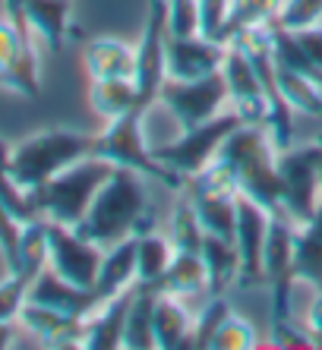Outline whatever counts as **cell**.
Here are the masks:
<instances>
[{
    "instance_id": "obj_35",
    "label": "cell",
    "mask_w": 322,
    "mask_h": 350,
    "mask_svg": "<svg viewBox=\"0 0 322 350\" xmlns=\"http://www.w3.org/2000/svg\"><path fill=\"white\" fill-rule=\"evenodd\" d=\"M319 19H322V0H284L282 13H278L275 23L282 25V29L297 32V29L319 25Z\"/></svg>"
},
{
    "instance_id": "obj_19",
    "label": "cell",
    "mask_w": 322,
    "mask_h": 350,
    "mask_svg": "<svg viewBox=\"0 0 322 350\" xmlns=\"http://www.w3.org/2000/svg\"><path fill=\"white\" fill-rule=\"evenodd\" d=\"M89 79H136V48L117 38H92L82 51Z\"/></svg>"
},
{
    "instance_id": "obj_40",
    "label": "cell",
    "mask_w": 322,
    "mask_h": 350,
    "mask_svg": "<svg viewBox=\"0 0 322 350\" xmlns=\"http://www.w3.org/2000/svg\"><path fill=\"white\" fill-rule=\"evenodd\" d=\"M13 344V322H0V350Z\"/></svg>"
},
{
    "instance_id": "obj_10",
    "label": "cell",
    "mask_w": 322,
    "mask_h": 350,
    "mask_svg": "<svg viewBox=\"0 0 322 350\" xmlns=\"http://www.w3.org/2000/svg\"><path fill=\"white\" fill-rule=\"evenodd\" d=\"M158 101L180 123V130L209 123L212 117L221 114V105L227 101L225 73L218 70V73L202 76V79H164Z\"/></svg>"
},
{
    "instance_id": "obj_16",
    "label": "cell",
    "mask_w": 322,
    "mask_h": 350,
    "mask_svg": "<svg viewBox=\"0 0 322 350\" xmlns=\"http://www.w3.org/2000/svg\"><path fill=\"white\" fill-rule=\"evenodd\" d=\"M7 7L16 10L35 38L48 44V51L64 48L66 35H70V0H7Z\"/></svg>"
},
{
    "instance_id": "obj_8",
    "label": "cell",
    "mask_w": 322,
    "mask_h": 350,
    "mask_svg": "<svg viewBox=\"0 0 322 350\" xmlns=\"http://www.w3.org/2000/svg\"><path fill=\"white\" fill-rule=\"evenodd\" d=\"M32 38L35 35L25 19L7 7V19H0V89L23 98H35L41 92Z\"/></svg>"
},
{
    "instance_id": "obj_12",
    "label": "cell",
    "mask_w": 322,
    "mask_h": 350,
    "mask_svg": "<svg viewBox=\"0 0 322 350\" xmlns=\"http://www.w3.org/2000/svg\"><path fill=\"white\" fill-rule=\"evenodd\" d=\"M272 212L253 202L250 196L237 199V228H234V246L240 253V284H262V250H266Z\"/></svg>"
},
{
    "instance_id": "obj_6",
    "label": "cell",
    "mask_w": 322,
    "mask_h": 350,
    "mask_svg": "<svg viewBox=\"0 0 322 350\" xmlns=\"http://www.w3.org/2000/svg\"><path fill=\"white\" fill-rule=\"evenodd\" d=\"M237 126H243V117L237 114V111L218 114V117H212L209 123H199V126L184 130L177 139H171V142L152 148V152L164 167H171V171L180 174L184 180H190L215 161L221 146H225V139L231 136Z\"/></svg>"
},
{
    "instance_id": "obj_25",
    "label": "cell",
    "mask_w": 322,
    "mask_h": 350,
    "mask_svg": "<svg viewBox=\"0 0 322 350\" xmlns=\"http://www.w3.org/2000/svg\"><path fill=\"white\" fill-rule=\"evenodd\" d=\"M158 287L136 284L133 303L127 312V325H123V347L127 350H149L155 347L152 319H155V300H158Z\"/></svg>"
},
{
    "instance_id": "obj_42",
    "label": "cell",
    "mask_w": 322,
    "mask_h": 350,
    "mask_svg": "<svg viewBox=\"0 0 322 350\" xmlns=\"http://www.w3.org/2000/svg\"><path fill=\"white\" fill-rule=\"evenodd\" d=\"M319 146V142H316ZM319 189H322V146H319Z\"/></svg>"
},
{
    "instance_id": "obj_34",
    "label": "cell",
    "mask_w": 322,
    "mask_h": 350,
    "mask_svg": "<svg viewBox=\"0 0 322 350\" xmlns=\"http://www.w3.org/2000/svg\"><path fill=\"white\" fill-rule=\"evenodd\" d=\"M35 278L23 275V271H10L0 281V322H16L23 312L25 300H29V287Z\"/></svg>"
},
{
    "instance_id": "obj_32",
    "label": "cell",
    "mask_w": 322,
    "mask_h": 350,
    "mask_svg": "<svg viewBox=\"0 0 322 350\" xmlns=\"http://www.w3.org/2000/svg\"><path fill=\"white\" fill-rule=\"evenodd\" d=\"M253 344H256V332H253V325L231 310L225 316V322L218 325L209 350H250Z\"/></svg>"
},
{
    "instance_id": "obj_33",
    "label": "cell",
    "mask_w": 322,
    "mask_h": 350,
    "mask_svg": "<svg viewBox=\"0 0 322 350\" xmlns=\"http://www.w3.org/2000/svg\"><path fill=\"white\" fill-rule=\"evenodd\" d=\"M231 312V306H227V300H221V297H212V303L206 306V310L199 312V319L193 322V332H190V338H186V347L184 350H206L212 344V338H215L218 325L225 322V316Z\"/></svg>"
},
{
    "instance_id": "obj_37",
    "label": "cell",
    "mask_w": 322,
    "mask_h": 350,
    "mask_svg": "<svg viewBox=\"0 0 322 350\" xmlns=\"http://www.w3.org/2000/svg\"><path fill=\"white\" fill-rule=\"evenodd\" d=\"M272 344L275 347H316L313 334L297 332L294 319H272Z\"/></svg>"
},
{
    "instance_id": "obj_17",
    "label": "cell",
    "mask_w": 322,
    "mask_h": 350,
    "mask_svg": "<svg viewBox=\"0 0 322 350\" xmlns=\"http://www.w3.org/2000/svg\"><path fill=\"white\" fill-rule=\"evenodd\" d=\"M19 322L48 347H82L89 319H76L66 312L48 310V306H38V303H25L19 312Z\"/></svg>"
},
{
    "instance_id": "obj_30",
    "label": "cell",
    "mask_w": 322,
    "mask_h": 350,
    "mask_svg": "<svg viewBox=\"0 0 322 350\" xmlns=\"http://www.w3.org/2000/svg\"><path fill=\"white\" fill-rule=\"evenodd\" d=\"M272 32V51H275V60L282 66H288V70H294V73L306 76V79H313L316 85L322 89V66H316L313 60L304 54V48H300L297 41H294V35L288 32V29H282V25L275 23V29H269Z\"/></svg>"
},
{
    "instance_id": "obj_29",
    "label": "cell",
    "mask_w": 322,
    "mask_h": 350,
    "mask_svg": "<svg viewBox=\"0 0 322 350\" xmlns=\"http://www.w3.org/2000/svg\"><path fill=\"white\" fill-rule=\"evenodd\" d=\"M275 64H278V60H275ZM278 89H282L284 101H288L294 111H300V114H306V117H322V89L313 79H306V76H300L278 64Z\"/></svg>"
},
{
    "instance_id": "obj_18",
    "label": "cell",
    "mask_w": 322,
    "mask_h": 350,
    "mask_svg": "<svg viewBox=\"0 0 322 350\" xmlns=\"http://www.w3.org/2000/svg\"><path fill=\"white\" fill-rule=\"evenodd\" d=\"M133 293H136V284L121 291L117 297L105 300L86 322V341L82 347L86 350H117L123 347V325H127V312L129 303H133Z\"/></svg>"
},
{
    "instance_id": "obj_24",
    "label": "cell",
    "mask_w": 322,
    "mask_h": 350,
    "mask_svg": "<svg viewBox=\"0 0 322 350\" xmlns=\"http://www.w3.org/2000/svg\"><path fill=\"white\" fill-rule=\"evenodd\" d=\"M193 332V322L180 306V297L171 293H158L155 300V319H152V334L158 350H184L186 338Z\"/></svg>"
},
{
    "instance_id": "obj_22",
    "label": "cell",
    "mask_w": 322,
    "mask_h": 350,
    "mask_svg": "<svg viewBox=\"0 0 322 350\" xmlns=\"http://www.w3.org/2000/svg\"><path fill=\"white\" fill-rule=\"evenodd\" d=\"M199 256H202V262H206V275H209V293L212 297H221L227 287L240 284V253H237L234 240L206 234Z\"/></svg>"
},
{
    "instance_id": "obj_7",
    "label": "cell",
    "mask_w": 322,
    "mask_h": 350,
    "mask_svg": "<svg viewBox=\"0 0 322 350\" xmlns=\"http://www.w3.org/2000/svg\"><path fill=\"white\" fill-rule=\"evenodd\" d=\"M278 180H282V215L294 224L313 218L319 208V146L282 148L278 152Z\"/></svg>"
},
{
    "instance_id": "obj_27",
    "label": "cell",
    "mask_w": 322,
    "mask_h": 350,
    "mask_svg": "<svg viewBox=\"0 0 322 350\" xmlns=\"http://www.w3.org/2000/svg\"><path fill=\"white\" fill-rule=\"evenodd\" d=\"M174 253L177 250L171 243V237L155 234L152 228L136 234V284H158Z\"/></svg>"
},
{
    "instance_id": "obj_11",
    "label": "cell",
    "mask_w": 322,
    "mask_h": 350,
    "mask_svg": "<svg viewBox=\"0 0 322 350\" xmlns=\"http://www.w3.org/2000/svg\"><path fill=\"white\" fill-rule=\"evenodd\" d=\"M105 250L76 228L48 221V269L79 287H95Z\"/></svg>"
},
{
    "instance_id": "obj_1",
    "label": "cell",
    "mask_w": 322,
    "mask_h": 350,
    "mask_svg": "<svg viewBox=\"0 0 322 350\" xmlns=\"http://www.w3.org/2000/svg\"><path fill=\"white\" fill-rule=\"evenodd\" d=\"M143 174L133 167H117L114 164L111 177L101 183V189L92 199L86 218L76 224L82 237H89L92 243L101 250L121 243L133 234L152 228V215H149V199H145Z\"/></svg>"
},
{
    "instance_id": "obj_38",
    "label": "cell",
    "mask_w": 322,
    "mask_h": 350,
    "mask_svg": "<svg viewBox=\"0 0 322 350\" xmlns=\"http://www.w3.org/2000/svg\"><path fill=\"white\" fill-rule=\"evenodd\" d=\"M290 32V29H288ZM294 35V41H297L300 48H304V54L310 60H313L316 66H322V29L319 25H310V29H297V32H290Z\"/></svg>"
},
{
    "instance_id": "obj_26",
    "label": "cell",
    "mask_w": 322,
    "mask_h": 350,
    "mask_svg": "<svg viewBox=\"0 0 322 350\" xmlns=\"http://www.w3.org/2000/svg\"><path fill=\"white\" fill-rule=\"evenodd\" d=\"M161 293H171V297H190V293L209 291V275H206V262L199 253H174L168 271L161 275L158 284Z\"/></svg>"
},
{
    "instance_id": "obj_23",
    "label": "cell",
    "mask_w": 322,
    "mask_h": 350,
    "mask_svg": "<svg viewBox=\"0 0 322 350\" xmlns=\"http://www.w3.org/2000/svg\"><path fill=\"white\" fill-rule=\"evenodd\" d=\"M89 105H92V111H95L98 117H105V120H117V117L129 114V111H143L136 79H92L89 82Z\"/></svg>"
},
{
    "instance_id": "obj_9",
    "label": "cell",
    "mask_w": 322,
    "mask_h": 350,
    "mask_svg": "<svg viewBox=\"0 0 322 350\" xmlns=\"http://www.w3.org/2000/svg\"><path fill=\"white\" fill-rule=\"evenodd\" d=\"M164 79H168V0H149L143 38L136 44V89L143 111L158 101Z\"/></svg>"
},
{
    "instance_id": "obj_21",
    "label": "cell",
    "mask_w": 322,
    "mask_h": 350,
    "mask_svg": "<svg viewBox=\"0 0 322 350\" xmlns=\"http://www.w3.org/2000/svg\"><path fill=\"white\" fill-rule=\"evenodd\" d=\"M294 278L322 291V202L310 221L294 224Z\"/></svg>"
},
{
    "instance_id": "obj_3",
    "label": "cell",
    "mask_w": 322,
    "mask_h": 350,
    "mask_svg": "<svg viewBox=\"0 0 322 350\" xmlns=\"http://www.w3.org/2000/svg\"><path fill=\"white\" fill-rule=\"evenodd\" d=\"M92 152H95V133L51 126V130H41L16 146H10L7 174L23 193H35L51 177H57Z\"/></svg>"
},
{
    "instance_id": "obj_2",
    "label": "cell",
    "mask_w": 322,
    "mask_h": 350,
    "mask_svg": "<svg viewBox=\"0 0 322 350\" xmlns=\"http://www.w3.org/2000/svg\"><path fill=\"white\" fill-rule=\"evenodd\" d=\"M221 161L231 164L240 196H250L253 202L282 215V180H278V148L269 136L266 123H243L218 152Z\"/></svg>"
},
{
    "instance_id": "obj_41",
    "label": "cell",
    "mask_w": 322,
    "mask_h": 350,
    "mask_svg": "<svg viewBox=\"0 0 322 350\" xmlns=\"http://www.w3.org/2000/svg\"><path fill=\"white\" fill-rule=\"evenodd\" d=\"M7 158H10V146L0 139V164H7Z\"/></svg>"
},
{
    "instance_id": "obj_4",
    "label": "cell",
    "mask_w": 322,
    "mask_h": 350,
    "mask_svg": "<svg viewBox=\"0 0 322 350\" xmlns=\"http://www.w3.org/2000/svg\"><path fill=\"white\" fill-rule=\"evenodd\" d=\"M114 164L108 158L98 155H86L76 164H70L66 171H60L57 177H51L45 187H38L35 193H29L38 218L57 221L66 228H76L86 212H89L92 199L101 189L108 177H111Z\"/></svg>"
},
{
    "instance_id": "obj_43",
    "label": "cell",
    "mask_w": 322,
    "mask_h": 350,
    "mask_svg": "<svg viewBox=\"0 0 322 350\" xmlns=\"http://www.w3.org/2000/svg\"><path fill=\"white\" fill-rule=\"evenodd\" d=\"M316 142H319V146H322V136H319V139H316Z\"/></svg>"
},
{
    "instance_id": "obj_28",
    "label": "cell",
    "mask_w": 322,
    "mask_h": 350,
    "mask_svg": "<svg viewBox=\"0 0 322 350\" xmlns=\"http://www.w3.org/2000/svg\"><path fill=\"white\" fill-rule=\"evenodd\" d=\"M284 0H227V19H225V38L231 44L234 35L247 29H266L272 19H278Z\"/></svg>"
},
{
    "instance_id": "obj_15",
    "label": "cell",
    "mask_w": 322,
    "mask_h": 350,
    "mask_svg": "<svg viewBox=\"0 0 322 350\" xmlns=\"http://www.w3.org/2000/svg\"><path fill=\"white\" fill-rule=\"evenodd\" d=\"M25 303H38V306H48V310L66 312V316L76 319H89L92 312L101 306V297L95 293V287H79L70 284L57 271L45 269L29 287V300Z\"/></svg>"
},
{
    "instance_id": "obj_13",
    "label": "cell",
    "mask_w": 322,
    "mask_h": 350,
    "mask_svg": "<svg viewBox=\"0 0 322 350\" xmlns=\"http://www.w3.org/2000/svg\"><path fill=\"white\" fill-rule=\"evenodd\" d=\"M225 41L206 35H171L168 32V79H202L221 70L227 57Z\"/></svg>"
},
{
    "instance_id": "obj_31",
    "label": "cell",
    "mask_w": 322,
    "mask_h": 350,
    "mask_svg": "<svg viewBox=\"0 0 322 350\" xmlns=\"http://www.w3.org/2000/svg\"><path fill=\"white\" fill-rule=\"evenodd\" d=\"M202 240H206V228H202L199 215H196L190 196L180 199L174 215H171V243L174 250L180 253H199L202 250Z\"/></svg>"
},
{
    "instance_id": "obj_14",
    "label": "cell",
    "mask_w": 322,
    "mask_h": 350,
    "mask_svg": "<svg viewBox=\"0 0 322 350\" xmlns=\"http://www.w3.org/2000/svg\"><path fill=\"white\" fill-rule=\"evenodd\" d=\"M221 73H225V82H227V101L243 117V123H266V114H269L266 89H262L256 70H253V64L247 60V54L240 48H234V44L227 48Z\"/></svg>"
},
{
    "instance_id": "obj_20",
    "label": "cell",
    "mask_w": 322,
    "mask_h": 350,
    "mask_svg": "<svg viewBox=\"0 0 322 350\" xmlns=\"http://www.w3.org/2000/svg\"><path fill=\"white\" fill-rule=\"evenodd\" d=\"M133 284H136V234L105 250V259H101L98 281H95V293L105 303Z\"/></svg>"
},
{
    "instance_id": "obj_36",
    "label": "cell",
    "mask_w": 322,
    "mask_h": 350,
    "mask_svg": "<svg viewBox=\"0 0 322 350\" xmlns=\"http://www.w3.org/2000/svg\"><path fill=\"white\" fill-rule=\"evenodd\" d=\"M19 240H23V221L0 199V256H3L10 271L19 269Z\"/></svg>"
},
{
    "instance_id": "obj_5",
    "label": "cell",
    "mask_w": 322,
    "mask_h": 350,
    "mask_svg": "<svg viewBox=\"0 0 322 350\" xmlns=\"http://www.w3.org/2000/svg\"><path fill=\"white\" fill-rule=\"evenodd\" d=\"M92 155L108 158L117 167H133L149 180H161L168 189H186V180L171 167H164L149 148L143 133V111H129L117 120H108V130L95 133V152Z\"/></svg>"
},
{
    "instance_id": "obj_39",
    "label": "cell",
    "mask_w": 322,
    "mask_h": 350,
    "mask_svg": "<svg viewBox=\"0 0 322 350\" xmlns=\"http://www.w3.org/2000/svg\"><path fill=\"white\" fill-rule=\"evenodd\" d=\"M306 332L313 334L316 347H322V291H316L310 310H306Z\"/></svg>"
}]
</instances>
